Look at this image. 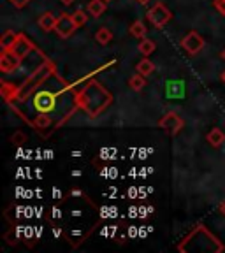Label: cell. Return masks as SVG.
<instances>
[{
    "instance_id": "52a82bcc",
    "label": "cell",
    "mask_w": 225,
    "mask_h": 253,
    "mask_svg": "<svg viewBox=\"0 0 225 253\" xmlns=\"http://www.w3.org/2000/svg\"><path fill=\"white\" fill-rule=\"evenodd\" d=\"M20 63H21L20 56H16L12 51H4L0 55V72L9 74V72H12L14 69L20 67Z\"/></svg>"
},
{
    "instance_id": "ffe728a7",
    "label": "cell",
    "mask_w": 225,
    "mask_h": 253,
    "mask_svg": "<svg viewBox=\"0 0 225 253\" xmlns=\"http://www.w3.org/2000/svg\"><path fill=\"white\" fill-rule=\"evenodd\" d=\"M11 90H14V86L9 83H2V97H4L5 100L11 99Z\"/></svg>"
},
{
    "instance_id": "f546056e",
    "label": "cell",
    "mask_w": 225,
    "mask_h": 253,
    "mask_svg": "<svg viewBox=\"0 0 225 253\" xmlns=\"http://www.w3.org/2000/svg\"><path fill=\"white\" fill-rule=\"evenodd\" d=\"M72 176H76V178H78V176H81V172H79V170H72Z\"/></svg>"
},
{
    "instance_id": "4fadbf2b",
    "label": "cell",
    "mask_w": 225,
    "mask_h": 253,
    "mask_svg": "<svg viewBox=\"0 0 225 253\" xmlns=\"http://www.w3.org/2000/svg\"><path fill=\"white\" fill-rule=\"evenodd\" d=\"M95 41H97V44H100V46H107V44L113 41V34H111L109 28L102 27L95 32Z\"/></svg>"
},
{
    "instance_id": "d6a6232c",
    "label": "cell",
    "mask_w": 225,
    "mask_h": 253,
    "mask_svg": "<svg viewBox=\"0 0 225 253\" xmlns=\"http://www.w3.org/2000/svg\"><path fill=\"white\" fill-rule=\"evenodd\" d=\"M222 58L225 60V49H224V51H222Z\"/></svg>"
},
{
    "instance_id": "5bb4252c",
    "label": "cell",
    "mask_w": 225,
    "mask_h": 253,
    "mask_svg": "<svg viewBox=\"0 0 225 253\" xmlns=\"http://www.w3.org/2000/svg\"><path fill=\"white\" fill-rule=\"evenodd\" d=\"M135 71H137L141 76H144V78H148V76L153 74L155 65H153V62H151L150 58H142L141 62L137 63V67H135Z\"/></svg>"
},
{
    "instance_id": "1f68e13d",
    "label": "cell",
    "mask_w": 225,
    "mask_h": 253,
    "mask_svg": "<svg viewBox=\"0 0 225 253\" xmlns=\"http://www.w3.org/2000/svg\"><path fill=\"white\" fill-rule=\"evenodd\" d=\"M220 210H222V213H224V216H225V202H224V204H222V208H220Z\"/></svg>"
},
{
    "instance_id": "f1b7e54d",
    "label": "cell",
    "mask_w": 225,
    "mask_h": 253,
    "mask_svg": "<svg viewBox=\"0 0 225 253\" xmlns=\"http://www.w3.org/2000/svg\"><path fill=\"white\" fill-rule=\"evenodd\" d=\"M53 195H55V197H60V195H62V194H60V190L53 188Z\"/></svg>"
},
{
    "instance_id": "6da1fadb",
    "label": "cell",
    "mask_w": 225,
    "mask_h": 253,
    "mask_svg": "<svg viewBox=\"0 0 225 253\" xmlns=\"http://www.w3.org/2000/svg\"><path fill=\"white\" fill-rule=\"evenodd\" d=\"M113 97L111 93L97 81H91L87 86L83 88V91H79L78 97H76V102L83 107L85 113H87L90 118L99 116L104 109L111 104Z\"/></svg>"
},
{
    "instance_id": "4316f807",
    "label": "cell",
    "mask_w": 225,
    "mask_h": 253,
    "mask_svg": "<svg viewBox=\"0 0 225 253\" xmlns=\"http://www.w3.org/2000/svg\"><path fill=\"white\" fill-rule=\"evenodd\" d=\"M25 236L32 237V227H27V229H25Z\"/></svg>"
},
{
    "instance_id": "8fae6325",
    "label": "cell",
    "mask_w": 225,
    "mask_h": 253,
    "mask_svg": "<svg viewBox=\"0 0 225 253\" xmlns=\"http://www.w3.org/2000/svg\"><path fill=\"white\" fill-rule=\"evenodd\" d=\"M106 9H107L106 0H90V2H88V12H90V16H93V18L102 16Z\"/></svg>"
},
{
    "instance_id": "9a60e30c",
    "label": "cell",
    "mask_w": 225,
    "mask_h": 253,
    "mask_svg": "<svg viewBox=\"0 0 225 253\" xmlns=\"http://www.w3.org/2000/svg\"><path fill=\"white\" fill-rule=\"evenodd\" d=\"M129 86L132 88L134 91H141L142 88L146 86V81H144V76H141L137 72V74H134L131 79H129Z\"/></svg>"
},
{
    "instance_id": "cb8c5ba5",
    "label": "cell",
    "mask_w": 225,
    "mask_h": 253,
    "mask_svg": "<svg viewBox=\"0 0 225 253\" xmlns=\"http://www.w3.org/2000/svg\"><path fill=\"white\" fill-rule=\"evenodd\" d=\"M129 211H131V213H129V216H131V218H135V216H137L139 208H135V206H132V208H131V210H129Z\"/></svg>"
},
{
    "instance_id": "30bf717a",
    "label": "cell",
    "mask_w": 225,
    "mask_h": 253,
    "mask_svg": "<svg viewBox=\"0 0 225 253\" xmlns=\"http://www.w3.org/2000/svg\"><path fill=\"white\" fill-rule=\"evenodd\" d=\"M56 18L53 12H43V14L39 16V20H37V23H39V27L43 28L44 32H51L55 30V25H56Z\"/></svg>"
},
{
    "instance_id": "5b68a950",
    "label": "cell",
    "mask_w": 225,
    "mask_h": 253,
    "mask_svg": "<svg viewBox=\"0 0 225 253\" xmlns=\"http://www.w3.org/2000/svg\"><path fill=\"white\" fill-rule=\"evenodd\" d=\"M158 126L160 128H164V130H167L169 134L176 135L180 130H181L183 126H185V122H183L181 118H180L176 113H167V115H164L162 118H160V122H158Z\"/></svg>"
},
{
    "instance_id": "ac0fdd59",
    "label": "cell",
    "mask_w": 225,
    "mask_h": 253,
    "mask_svg": "<svg viewBox=\"0 0 225 253\" xmlns=\"http://www.w3.org/2000/svg\"><path fill=\"white\" fill-rule=\"evenodd\" d=\"M34 125H36L37 128H47V126L51 125V120L47 118L46 113H41V115H37L36 120H34Z\"/></svg>"
},
{
    "instance_id": "83f0119b",
    "label": "cell",
    "mask_w": 225,
    "mask_h": 253,
    "mask_svg": "<svg viewBox=\"0 0 225 253\" xmlns=\"http://www.w3.org/2000/svg\"><path fill=\"white\" fill-rule=\"evenodd\" d=\"M72 195H74V197H79V195H81V190H72Z\"/></svg>"
},
{
    "instance_id": "e575fe53",
    "label": "cell",
    "mask_w": 225,
    "mask_h": 253,
    "mask_svg": "<svg viewBox=\"0 0 225 253\" xmlns=\"http://www.w3.org/2000/svg\"><path fill=\"white\" fill-rule=\"evenodd\" d=\"M106 2H111V0H106Z\"/></svg>"
},
{
    "instance_id": "e0dca14e",
    "label": "cell",
    "mask_w": 225,
    "mask_h": 253,
    "mask_svg": "<svg viewBox=\"0 0 225 253\" xmlns=\"http://www.w3.org/2000/svg\"><path fill=\"white\" fill-rule=\"evenodd\" d=\"M131 34L134 37H137V39L144 37V36H146V27H144V23H142L141 20L134 21V23L131 25Z\"/></svg>"
},
{
    "instance_id": "4dcf8cb0",
    "label": "cell",
    "mask_w": 225,
    "mask_h": 253,
    "mask_svg": "<svg viewBox=\"0 0 225 253\" xmlns=\"http://www.w3.org/2000/svg\"><path fill=\"white\" fill-rule=\"evenodd\" d=\"M139 4H148V2H150V0H137Z\"/></svg>"
},
{
    "instance_id": "7402d4cb",
    "label": "cell",
    "mask_w": 225,
    "mask_h": 253,
    "mask_svg": "<svg viewBox=\"0 0 225 253\" xmlns=\"http://www.w3.org/2000/svg\"><path fill=\"white\" fill-rule=\"evenodd\" d=\"M25 134L23 132H16L14 135H12V142H16V144H21V142H25Z\"/></svg>"
},
{
    "instance_id": "d6986e66",
    "label": "cell",
    "mask_w": 225,
    "mask_h": 253,
    "mask_svg": "<svg viewBox=\"0 0 225 253\" xmlns=\"http://www.w3.org/2000/svg\"><path fill=\"white\" fill-rule=\"evenodd\" d=\"M72 20H74V23H76V27H85L87 25V21H88V16L85 14V11H81V9H78V11L72 14Z\"/></svg>"
},
{
    "instance_id": "ba28073f",
    "label": "cell",
    "mask_w": 225,
    "mask_h": 253,
    "mask_svg": "<svg viewBox=\"0 0 225 253\" xmlns=\"http://www.w3.org/2000/svg\"><path fill=\"white\" fill-rule=\"evenodd\" d=\"M32 49H34V44H32L23 34H20V39H18V42L14 44V47H12L11 51L14 53L16 56H20V58L23 60L25 56H28V53H30Z\"/></svg>"
},
{
    "instance_id": "2e32d148",
    "label": "cell",
    "mask_w": 225,
    "mask_h": 253,
    "mask_svg": "<svg viewBox=\"0 0 225 253\" xmlns=\"http://www.w3.org/2000/svg\"><path fill=\"white\" fill-rule=\"evenodd\" d=\"M155 49H157V44L150 39H142L141 44H139V51H141V55H144V56H150Z\"/></svg>"
},
{
    "instance_id": "8992f818",
    "label": "cell",
    "mask_w": 225,
    "mask_h": 253,
    "mask_svg": "<svg viewBox=\"0 0 225 253\" xmlns=\"http://www.w3.org/2000/svg\"><path fill=\"white\" fill-rule=\"evenodd\" d=\"M181 46L186 53H190V55H197L202 47H204V39H202V36H199L197 32L192 30L183 37Z\"/></svg>"
},
{
    "instance_id": "277c9868",
    "label": "cell",
    "mask_w": 225,
    "mask_h": 253,
    "mask_svg": "<svg viewBox=\"0 0 225 253\" xmlns=\"http://www.w3.org/2000/svg\"><path fill=\"white\" fill-rule=\"evenodd\" d=\"M76 23L72 20V14H67V12H63V14L58 16V20H56V25H55V32L58 34L62 39H67L71 37L72 34L76 32Z\"/></svg>"
},
{
    "instance_id": "7a4b0ae2",
    "label": "cell",
    "mask_w": 225,
    "mask_h": 253,
    "mask_svg": "<svg viewBox=\"0 0 225 253\" xmlns=\"http://www.w3.org/2000/svg\"><path fill=\"white\" fill-rule=\"evenodd\" d=\"M146 18L155 28H162L171 21V18H173V12H171L169 9L162 4V2H157L153 7L148 9Z\"/></svg>"
},
{
    "instance_id": "3957f363",
    "label": "cell",
    "mask_w": 225,
    "mask_h": 253,
    "mask_svg": "<svg viewBox=\"0 0 225 253\" xmlns=\"http://www.w3.org/2000/svg\"><path fill=\"white\" fill-rule=\"evenodd\" d=\"M55 93L47 90L37 91V95L34 97V107H36L39 113H49L51 109H55Z\"/></svg>"
},
{
    "instance_id": "836d02e7",
    "label": "cell",
    "mask_w": 225,
    "mask_h": 253,
    "mask_svg": "<svg viewBox=\"0 0 225 253\" xmlns=\"http://www.w3.org/2000/svg\"><path fill=\"white\" fill-rule=\"evenodd\" d=\"M222 79H224V81H225V72H224V74H222Z\"/></svg>"
},
{
    "instance_id": "603a6c76",
    "label": "cell",
    "mask_w": 225,
    "mask_h": 253,
    "mask_svg": "<svg viewBox=\"0 0 225 253\" xmlns=\"http://www.w3.org/2000/svg\"><path fill=\"white\" fill-rule=\"evenodd\" d=\"M9 2H11V4L14 5V7H18V9H23L25 5H27L28 2H30V0H9Z\"/></svg>"
},
{
    "instance_id": "9c48e42d",
    "label": "cell",
    "mask_w": 225,
    "mask_h": 253,
    "mask_svg": "<svg viewBox=\"0 0 225 253\" xmlns=\"http://www.w3.org/2000/svg\"><path fill=\"white\" fill-rule=\"evenodd\" d=\"M20 39V34H14L12 30L4 32V36L0 37V47H2V51H11L14 44L18 42Z\"/></svg>"
},
{
    "instance_id": "7c38bea8",
    "label": "cell",
    "mask_w": 225,
    "mask_h": 253,
    "mask_svg": "<svg viewBox=\"0 0 225 253\" xmlns=\"http://www.w3.org/2000/svg\"><path fill=\"white\" fill-rule=\"evenodd\" d=\"M208 142H210L213 148H220L225 142V134L220 130V128H211V132L208 134Z\"/></svg>"
},
{
    "instance_id": "484cf974",
    "label": "cell",
    "mask_w": 225,
    "mask_h": 253,
    "mask_svg": "<svg viewBox=\"0 0 225 253\" xmlns=\"http://www.w3.org/2000/svg\"><path fill=\"white\" fill-rule=\"evenodd\" d=\"M60 2H62L63 5H71V4H74L76 0H60Z\"/></svg>"
},
{
    "instance_id": "44dd1931",
    "label": "cell",
    "mask_w": 225,
    "mask_h": 253,
    "mask_svg": "<svg viewBox=\"0 0 225 253\" xmlns=\"http://www.w3.org/2000/svg\"><path fill=\"white\" fill-rule=\"evenodd\" d=\"M213 5L222 16H225V0H213Z\"/></svg>"
},
{
    "instance_id": "d4e9b609",
    "label": "cell",
    "mask_w": 225,
    "mask_h": 253,
    "mask_svg": "<svg viewBox=\"0 0 225 253\" xmlns=\"http://www.w3.org/2000/svg\"><path fill=\"white\" fill-rule=\"evenodd\" d=\"M129 236L134 237V236H139V230L135 229V227H131V230H129Z\"/></svg>"
}]
</instances>
